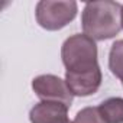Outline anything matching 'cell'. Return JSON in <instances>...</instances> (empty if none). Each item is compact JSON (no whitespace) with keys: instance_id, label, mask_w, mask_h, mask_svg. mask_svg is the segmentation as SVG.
Masks as SVG:
<instances>
[{"instance_id":"cell-8","label":"cell","mask_w":123,"mask_h":123,"mask_svg":"<svg viewBox=\"0 0 123 123\" xmlns=\"http://www.w3.org/2000/svg\"><path fill=\"white\" fill-rule=\"evenodd\" d=\"M109 68L114 77L123 83V39L116 41L109 54Z\"/></svg>"},{"instance_id":"cell-7","label":"cell","mask_w":123,"mask_h":123,"mask_svg":"<svg viewBox=\"0 0 123 123\" xmlns=\"http://www.w3.org/2000/svg\"><path fill=\"white\" fill-rule=\"evenodd\" d=\"M98 110L107 123H123V98L110 97L98 106Z\"/></svg>"},{"instance_id":"cell-2","label":"cell","mask_w":123,"mask_h":123,"mask_svg":"<svg viewBox=\"0 0 123 123\" xmlns=\"http://www.w3.org/2000/svg\"><path fill=\"white\" fill-rule=\"evenodd\" d=\"M96 41L84 33H77L65 39L61 48V58L67 73H87L98 68Z\"/></svg>"},{"instance_id":"cell-1","label":"cell","mask_w":123,"mask_h":123,"mask_svg":"<svg viewBox=\"0 0 123 123\" xmlns=\"http://www.w3.org/2000/svg\"><path fill=\"white\" fill-rule=\"evenodd\" d=\"M122 5L111 0L88 2L81 15V25L84 35L94 41H106L114 38L120 29Z\"/></svg>"},{"instance_id":"cell-6","label":"cell","mask_w":123,"mask_h":123,"mask_svg":"<svg viewBox=\"0 0 123 123\" xmlns=\"http://www.w3.org/2000/svg\"><path fill=\"white\" fill-rule=\"evenodd\" d=\"M68 106L55 101H41L31 109V123H59L68 117Z\"/></svg>"},{"instance_id":"cell-11","label":"cell","mask_w":123,"mask_h":123,"mask_svg":"<svg viewBox=\"0 0 123 123\" xmlns=\"http://www.w3.org/2000/svg\"><path fill=\"white\" fill-rule=\"evenodd\" d=\"M59 123H74V122H71V120H70V119L67 117V119H64V120H61Z\"/></svg>"},{"instance_id":"cell-9","label":"cell","mask_w":123,"mask_h":123,"mask_svg":"<svg viewBox=\"0 0 123 123\" xmlns=\"http://www.w3.org/2000/svg\"><path fill=\"white\" fill-rule=\"evenodd\" d=\"M74 123H107V122L103 119L98 107H84L77 113Z\"/></svg>"},{"instance_id":"cell-5","label":"cell","mask_w":123,"mask_h":123,"mask_svg":"<svg viewBox=\"0 0 123 123\" xmlns=\"http://www.w3.org/2000/svg\"><path fill=\"white\" fill-rule=\"evenodd\" d=\"M65 83L74 96H91L101 86V70L98 67L87 73H65Z\"/></svg>"},{"instance_id":"cell-4","label":"cell","mask_w":123,"mask_h":123,"mask_svg":"<svg viewBox=\"0 0 123 123\" xmlns=\"http://www.w3.org/2000/svg\"><path fill=\"white\" fill-rule=\"evenodd\" d=\"M32 88L42 101L62 103V104L71 107L74 94L68 88L65 80H61L56 75L43 74V75L35 77L32 80Z\"/></svg>"},{"instance_id":"cell-3","label":"cell","mask_w":123,"mask_h":123,"mask_svg":"<svg viewBox=\"0 0 123 123\" xmlns=\"http://www.w3.org/2000/svg\"><path fill=\"white\" fill-rule=\"evenodd\" d=\"M77 2H51L42 0L36 5V22L46 31H59L65 28L77 16Z\"/></svg>"},{"instance_id":"cell-10","label":"cell","mask_w":123,"mask_h":123,"mask_svg":"<svg viewBox=\"0 0 123 123\" xmlns=\"http://www.w3.org/2000/svg\"><path fill=\"white\" fill-rule=\"evenodd\" d=\"M120 22H122V29H123V5H122V13H120Z\"/></svg>"}]
</instances>
